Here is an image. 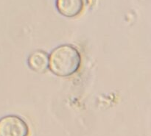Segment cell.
<instances>
[{"label": "cell", "mask_w": 151, "mask_h": 136, "mask_svg": "<svg viewBox=\"0 0 151 136\" xmlns=\"http://www.w3.org/2000/svg\"><path fill=\"white\" fill-rule=\"evenodd\" d=\"M81 65V54L76 47L63 44L55 47L49 55V69L60 77L75 74Z\"/></svg>", "instance_id": "1"}, {"label": "cell", "mask_w": 151, "mask_h": 136, "mask_svg": "<svg viewBox=\"0 0 151 136\" xmlns=\"http://www.w3.org/2000/svg\"><path fill=\"white\" fill-rule=\"evenodd\" d=\"M27 123L20 116L7 115L0 119V136H29Z\"/></svg>", "instance_id": "2"}, {"label": "cell", "mask_w": 151, "mask_h": 136, "mask_svg": "<svg viewBox=\"0 0 151 136\" xmlns=\"http://www.w3.org/2000/svg\"><path fill=\"white\" fill-rule=\"evenodd\" d=\"M58 12L66 18H74L82 13L84 0H56Z\"/></svg>", "instance_id": "3"}, {"label": "cell", "mask_w": 151, "mask_h": 136, "mask_svg": "<svg viewBox=\"0 0 151 136\" xmlns=\"http://www.w3.org/2000/svg\"><path fill=\"white\" fill-rule=\"evenodd\" d=\"M27 64L33 72L44 73L49 68V55L42 50L34 51L28 57Z\"/></svg>", "instance_id": "4"}]
</instances>
